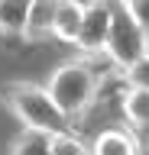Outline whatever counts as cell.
<instances>
[{
	"instance_id": "1",
	"label": "cell",
	"mask_w": 149,
	"mask_h": 155,
	"mask_svg": "<svg viewBox=\"0 0 149 155\" xmlns=\"http://www.w3.org/2000/svg\"><path fill=\"white\" fill-rule=\"evenodd\" d=\"M0 100L7 104L16 120L23 123V129L32 133H46V136H62V133H75V123L59 110V104L52 100V94L39 84L29 81H13V84L0 87Z\"/></svg>"
},
{
	"instance_id": "2",
	"label": "cell",
	"mask_w": 149,
	"mask_h": 155,
	"mask_svg": "<svg viewBox=\"0 0 149 155\" xmlns=\"http://www.w3.org/2000/svg\"><path fill=\"white\" fill-rule=\"evenodd\" d=\"M46 91L52 94V100L59 104L62 113L68 116L71 123H78L81 116L91 110V104L97 100L100 78H97V71H94L84 58H75V61L59 65V68L49 74Z\"/></svg>"
},
{
	"instance_id": "3",
	"label": "cell",
	"mask_w": 149,
	"mask_h": 155,
	"mask_svg": "<svg viewBox=\"0 0 149 155\" xmlns=\"http://www.w3.org/2000/svg\"><path fill=\"white\" fill-rule=\"evenodd\" d=\"M149 52V36L143 32L133 13L127 10L123 0H113V26H110V39H107V55L110 61L120 68V71H127L139 61V58Z\"/></svg>"
},
{
	"instance_id": "4",
	"label": "cell",
	"mask_w": 149,
	"mask_h": 155,
	"mask_svg": "<svg viewBox=\"0 0 149 155\" xmlns=\"http://www.w3.org/2000/svg\"><path fill=\"white\" fill-rule=\"evenodd\" d=\"M110 26H113V0H88L84 3V23H81V32L75 39L78 52H84V55L107 52Z\"/></svg>"
},
{
	"instance_id": "5",
	"label": "cell",
	"mask_w": 149,
	"mask_h": 155,
	"mask_svg": "<svg viewBox=\"0 0 149 155\" xmlns=\"http://www.w3.org/2000/svg\"><path fill=\"white\" fill-rule=\"evenodd\" d=\"M62 0H32L29 10V23L23 32V42H42L55 32V13H59Z\"/></svg>"
},
{
	"instance_id": "6",
	"label": "cell",
	"mask_w": 149,
	"mask_h": 155,
	"mask_svg": "<svg viewBox=\"0 0 149 155\" xmlns=\"http://www.w3.org/2000/svg\"><path fill=\"white\" fill-rule=\"evenodd\" d=\"M81 23H84V3L81 0H62L59 3V13H55V32L52 36L59 42H71L81 32Z\"/></svg>"
},
{
	"instance_id": "7",
	"label": "cell",
	"mask_w": 149,
	"mask_h": 155,
	"mask_svg": "<svg viewBox=\"0 0 149 155\" xmlns=\"http://www.w3.org/2000/svg\"><path fill=\"white\" fill-rule=\"evenodd\" d=\"M32 0H0V36H20L26 32Z\"/></svg>"
},
{
	"instance_id": "8",
	"label": "cell",
	"mask_w": 149,
	"mask_h": 155,
	"mask_svg": "<svg viewBox=\"0 0 149 155\" xmlns=\"http://www.w3.org/2000/svg\"><path fill=\"white\" fill-rule=\"evenodd\" d=\"M91 152L94 155H136L139 145H136V136H130L127 129H104L94 139Z\"/></svg>"
},
{
	"instance_id": "9",
	"label": "cell",
	"mask_w": 149,
	"mask_h": 155,
	"mask_svg": "<svg viewBox=\"0 0 149 155\" xmlns=\"http://www.w3.org/2000/svg\"><path fill=\"white\" fill-rule=\"evenodd\" d=\"M10 155H52V136L23 129L10 142Z\"/></svg>"
},
{
	"instance_id": "10",
	"label": "cell",
	"mask_w": 149,
	"mask_h": 155,
	"mask_svg": "<svg viewBox=\"0 0 149 155\" xmlns=\"http://www.w3.org/2000/svg\"><path fill=\"white\" fill-rule=\"evenodd\" d=\"M123 116H127L136 129L146 126L149 123V91H143V87L127 91V94H123Z\"/></svg>"
},
{
	"instance_id": "11",
	"label": "cell",
	"mask_w": 149,
	"mask_h": 155,
	"mask_svg": "<svg viewBox=\"0 0 149 155\" xmlns=\"http://www.w3.org/2000/svg\"><path fill=\"white\" fill-rule=\"evenodd\" d=\"M52 155H94L84 145V139L75 133H62V136H52Z\"/></svg>"
},
{
	"instance_id": "12",
	"label": "cell",
	"mask_w": 149,
	"mask_h": 155,
	"mask_svg": "<svg viewBox=\"0 0 149 155\" xmlns=\"http://www.w3.org/2000/svg\"><path fill=\"white\" fill-rule=\"evenodd\" d=\"M123 84H127V91H133V87L149 91V52L139 58L133 68H127V71H123Z\"/></svg>"
},
{
	"instance_id": "13",
	"label": "cell",
	"mask_w": 149,
	"mask_h": 155,
	"mask_svg": "<svg viewBox=\"0 0 149 155\" xmlns=\"http://www.w3.org/2000/svg\"><path fill=\"white\" fill-rule=\"evenodd\" d=\"M123 3H127V10L133 13V19L143 26V32L149 36V0H123Z\"/></svg>"
},
{
	"instance_id": "14",
	"label": "cell",
	"mask_w": 149,
	"mask_h": 155,
	"mask_svg": "<svg viewBox=\"0 0 149 155\" xmlns=\"http://www.w3.org/2000/svg\"><path fill=\"white\" fill-rule=\"evenodd\" d=\"M133 136H136V145H139V152H146V155H149V123H146V126H139V129H136Z\"/></svg>"
}]
</instances>
